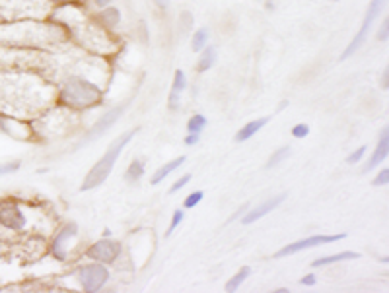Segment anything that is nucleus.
<instances>
[{"mask_svg":"<svg viewBox=\"0 0 389 293\" xmlns=\"http://www.w3.org/2000/svg\"><path fill=\"white\" fill-rule=\"evenodd\" d=\"M70 43L67 29L47 20H20V22H0V45L26 49V51L53 52Z\"/></svg>","mask_w":389,"mask_h":293,"instance_id":"1","label":"nucleus"},{"mask_svg":"<svg viewBox=\"0 0 389 293\" xmlns=\"http://www.w3.org/2000/svg\"><path fill=\"white\" fill-rule=\"evenodd\" d=\"M49 94L41 76H35L27 70H4L0 72V113L8 115V111L18 109V103L26 99H43Z\"/></svg>","mask_w":389,"mask_h":293,"instance_id":"2","label":"nucleus"},{"mask_svg":"<svg viewBox=\"0 0 389 293\" xmlns=\"http://www.w3.org/2000/svg\"><path fill=\"white\" fill-rule=\"evenodd\" d=\"M102 99H104L102 87L92 82L90 78L80 76V74H70L64 78V82L59 87V95H57V101L69 109L95 107L102 103Z\"/></svg>","mask_w":389,"mask_h":293,"instance_id":"3","label":"nucleus"},{"mask_svg":"<svg viewBox=\"0 0 389 293\" xmlns=\"http://www.w3.org/2000/svg\"><path fill=\"white\" fill-rule=\"evenodd\" d=\"M140 129H132V130H127L125 134H121L119 138H115L111 142V146L107 148V152H105V155L97 162V164L90 169V173L86 175V179H84V183H82V187H80V190L82 192H86V190H94L97 189L102 183L107 181V177L111 175L113 171V165L117 164V157L121 155L123 148L129 144L130 140L135 138V134L139 132Z\"/></svg>","mask_w":389,"mask_h":293,"instance_id":"4","label":"nucleus"},{"mask_svg":"<svg viewBox=\"0 0 389 293\" xmlns=\"http://www.w3.org/2000/svg\"><path fill=\"white\" fill-rule=\"evenodd\" d=\"M53 10L51 0H0V22L47 20Z\"/></svg>","mask_w":389,"mask_h":293,"instance_id":"5","label":"nucleus"},{"mask_svg":"<svg viewBox=\"0 0 389 293\" xmlns=\"http://www.w3.org/2000/svg\"><path fill=\"white\" fill-rule=\"evenodd\" d=\"M383 2H385V0H372V2H370V6H368V10H366V16H364L362 20V26H360V29H358V34L355 35V39L346 45V49L343 51V55H341V61L350 59V57H353L355 52L360 51V47L366 43V37H368L370 29H372V24L378 20V16H380Z\"/></svg>","mask_w":389,"mask_h":293,"instance_id":"6","label":"nucleus"},{"mask_svg":"<svg viewBox=\"0 0 389 293\" xmlns=\"http://www.w3.org/2000/svg\"><path fill=\"white\" fill-rule=\"evenodd\" d=\"M76 276L80 280L82 287L86 290L88 293H95L100 292L107 280H109V270L105 268V264L102 262H92V264H84L76 270Z\"/></svg>","mask_w":389,"mask_h":293,"instance_id":"7","label":"nucleus"},{"mask_svg":"<svg viewBox=\"0 0 389 293\" xmlns=\"http://www.w3.org/2000/svg\"><path fill=\"white\" fill-rule=\"evenodd\" d=\"M346 237V233H335V235H311V237H306V239H300V241L290 243L286 245L280 250L275 252V259H285V257H292L300 250H308L313 249V247H320V245H329V243H337L343 241Z\"/></svg>","mask_w":389,"mask_h":293,"instance_id":"8","label":"nucleus"},{"mask_svg":"<svg viewBox=\"0 0 389 293\" xmlns=\"http://www.w3.org/2000/svg\"><path fill=\"white\" fill-rule=\"evenodd\" d=\"M119 255H121V243L115 239H100L86 250L88 259L102 264H111L119 259Z\"/></svg>","mask_w":389,"mask_h":293,"instance_id":"9","label":"nucleus"},{"mask_svg":"<svg viewBox=\"0 0 389 293\" xmlns=\"http://www.w3.org/2000/svg\"><path fill=\"white\" fill-rule=\"evenodd\" d=\"M0 225L8 231H22L26 227V216L14 200L0 202Z\"/></svg>","mask_w":389,"mask_h":293,"instance_id":"10","label":"nucleus"},{"mask_svg":"<svg viewBox=\"0 0 389 293\" xmlns=\"http://www.w3.org/2000/svg\"><path fill=\"white\" fill-rule=\"evenodd\" d=\"M127 107H129V103H121L119 107H113L111 111L105 113L104 117H102V119H100V121L95 122L94 127L90 129V132L84 136V140H82L80 144H88V142H92V140L100 138L102 134H105V132L111 129L115 122L121 119L123 113L127 111Z\"/></svg>","mask_w":389,"mask_h":293,"instance_id":"11","label":"nucleus"},{"mask_svg":"<svg viewBox=\"0 0 389 293\" xmlns=\"http://www.w3.org/2000/svg\"><path fill=\"white\" fill-rule=\"evenodd\" d=\"M78 233V227L76 224H69L62 227L61 231L55 235V239H53L51 243V255L55 257L57 260H61V262H64L67 260V245H69V241L74 237Z\"/></svg>","mask_w":389,"mask_h":293,"instance_id":"12","label":"nucleus"},{"mask_svg":"<svg viewBox=\"0 0 389 293\" xmlns=\"http://www.w3.org/2000/svg\"><path fill=\"white\" fill-rule=\"evenodd\" d=\"M92 17H94V22L102 27V29L111 31L113 34V31L117 29V26L121 24V10L109 4V6H105V8L97 10L95 14H92Z\"/></svg>","mask_w":389,"mask_h":293,"instance_id":"13","label":"nucleus"},{"mask_svg":"<svg viewBox=\"0 0 389 293\" xmlns=\"http://www.w3.org/2000/svg\"><path fill=\"white\" fill-rule=\"evenodd\" d=\"M286 194H278V196H273V199L265 200L263 204H259V206L251 208L250 212L245 214V216L242 217V224L243 225H251L253 222H257V220H261V217H265L268 214V212H273V210H277L282 202H285Z\"/></svg>","mask_w":389,"mask_h":293,"instance_id":"14","label":"nucleus"},{"mask_svg":"<svg viewBox=\"0 0 389 293\" xmlns=\"http://www.w3.org/2000/svg\"><path fill=\"white\" fill-rule=\"evenodd\" d=\"M388 154H389V129L385 127V129L381 130V136L380 140H378V146H376V150H374L370 162H368L366 167H364V173L372 171L374 167H378V165L383 164V162L388 159Z\"/></svg>","mask_w":389,"mask_h":293,"instance_id":"15","label":"nucleus"},{"mask_svg":"<svg viewBox=\"0 0 389 293\" xmlns=\"http://www.w3.org/2000/svg\"><path fill=\"white\" fill-rule=\"evenodd\" d=\"M185 87H187V78H185V74H183V70H175V74H173L172 92H170V99H168V103H170V109H172V111H175V109L179 107V99H182V94Z\"/></svg>","mask_w":389,"mask_h":293,"instance_id":"16","label":"nucleus"},{"mask_svg":"<svg viewBox=\"0 0 389 293\" xmlns=\"http://www.w3.org/2000/svg\"><path fill=\"white\" fill-rule=\"evenodd\" d=\"M22 127H24V124L18 121V119H12L8 115L0 113V132H2V134H6V136H12V138L18 140L27 138V134H24V130H20Z\"/></svg>","mask_w":389,"mask_h":293,"instance_id":"17","label":"nucleus"},{"mask_svg":"<svg viewBox=\"0 0 389 293\" xmlns=\"http://www.w3.org/2000/svg\"><path fill=\"white\" fill-rule=\"evenodd\" d=\"M360 259V255L355 252V250H343V252H337V255H329V257H321V259H315L311 262L313 268H321V266H329V264H337V262H343V260H355Z\"/></svg>","mask_w":389,"mask_h":293,"instance_id":"18","label":"nucleus"},{"mask_svg":"<svg viewBox=\"0 0 389 293\" xmlns=\"http://www.w3.org/2000/svg\"><path fill=\"white\" fill-rule=\"evenodd\" d=\"M268 122V117H263V119H255V121L247 122L245 127L240 129V132L236 134V142H245V140L253 138L261 129H265Z\"/></svg>","mask_w":389,"mask_h":293,"instance_id":"19","label":"nucleus"},{"mask_svg":"<svg viewBox=\"0 0 389 293\" xmlns=\"http://www.w3.org/2000/svg\"><path fill=\"white\" fill-rule=\"evenodd\" d=\"M185 162H187V157H185V155H179V157L172 159L170 164H165L164 167H160V169L154 173V177H152V185H160V183L164 181L165 177H170V175H172L177 167H182Z\"/></svg>","mask_w":389,"mask_h":293,"instance_id":"20","label":"nucleus"},{"mask_svg":"<svg viewBox=\"0 0 389 293\" xmlns=\"http://www.w3.org/2000/svg\"><path fill=\"white\" fill-rule=\"evenodd\" d=\"M217 47H205L203 51H200V57H199V62H197V72H207L210 70L214 64H217Z\"/></svg>","mask_w":389,"mask_h":293,"instance_id":"21","label":"nucleus"},{"mask_svg":"<svg viewBox=\"0 0 389 293\" xmlns=\"http://www.w3.org/2000/svg\"><path fill=\"white\" fill-rule=\"evenodd\" d=\"M208 41H210V31H208V27H199V29L193 34V37H191V49L195 52H200L207 47Z\"/></svg>","mask_w":389,"mask_h":293,"instance_id":"22","label":"nucleus"},{"mask_svg":"<svg viewBox=\"0 0 389 293\" xmlns=\"http://www.w3.org/2000/svg\"><path fill=\"white\" fill-rule=\"evenodd\" d=\"M250 274H251V268L243 266L238 274H233V276L226 282V292H238V290H240V285L250 278Z\"/></svg>","mask_w":389,"mask_h":293,"instance_id":"23","label":"nucleus"},{"mask_svg":"<svg viewBox=\"0 0 389 293\" xmlns=\"http://www.w3.org/2000/svg\"><path fill=\"white\" fill-rule=\"evenodd\" d=\"M142 175H144V164L140 159H132V164L129 165V169L125 173V179L129 183L139 181Z\"/></svg>","mask_w":389,"mask_h":293,"instance_id":"24","label":"nucleus"},{"mask_svg":"<svg viewBox=\"0 0 389 293\" xmlns=\"http://www.w3.org/2000/svg\"><path fill=\"white\" fill-rule=\"evenodd\" d=\"M207 117L205 115H193L187 122V132H193V134H200L203 130L207 129Z\"/></svg>","mask_w":389,"mask_h":293,"instance_id":"25","label":"nucleus"},{"mask_svg":"<svg viewBox=\"0 0 389 293\" xmlns=\"http://www.w3.org/2000/svg\"><path fill=\"white\" fill-rule=\"evenodd\" d=\"M290 154H292V148H290V146L280 148V150H277L275 154L268 157V162H267V165H265V167H267V169H273V167H277V165L282 164V162H285L286 157H288Z\"/></svg>","mask_w":389,"mask_h":293,"instance_id":"26","label":"nucleus"},{"mask_svg":"<svg viewBox=\"0 0 389 293\" xmlns=\"http://www.w3.org/2000/svg\"><path fill=\"white\" fill-rule=\"evenodd\" d=\"M203 196H205V192H203V190H195V192H191L189 196L183 200V208H187V210H191V208L199 206L200 200H203Z\"/></svg>","mask_w":389,"mask_h":293,"instance_id":"27","label":"nucleus"},{"mask_svg":"<svg viewBox=\"0 0 389 293\" xmlns=\"http://www.w3.org/2000/svg\"><path fill=\"white\" fill-rule=\"evenodd\" d=\"M20 167H22V162H20V159L6 162V164H0V177H6V175H12V173L20 171Z\"/></svg>","mask_w":389,"mask_h":293,"instance_id":"28","label":"nucleus"},{"mask_svg":"<svg viewBox=\"0 0 389 293\" xmlns=\"http://www.w3.org/2000/svg\"><path fill=\"white\" fill-rule=\"evenodd\" d=\"M183 217H185V212H183V210H175V212H173L172 222H170V227H168V233H165L168 237H170V235L179 227V224L183 222Z\"/></svg>","mask_w":389,"mask_h":293,"instance_id":"29","label":"nucleus"},{"mask_svg":"<svg viewBox=\"0 0 389 293\" xmlns=\"http://www.w3.org/2000/svg\"><path fill=\"white\" fill-rule=\"evenodd\" d=\"M389 183V169L388 167H383L378 175H376V179L372 181L374 187H385Z\"/></svg>","mask_w":389,"mask_h":293,"instance_id":"30","label":"nucleus"},{"mask_svg":"<svg viewBox=\"0 0 389 293\" xmlns=\"http://www.w3.org/2000/svg\"><path fill=\"white\" fill-rule=\"evenodd\" d=\"M308 134H310V127H308V124L300 122V124L292 127V136H294V138H306Z\"/></svg>","mask_w":389,"mask_h":293,"instance_id":"31","label":"nucleus"},{"mask_svg":"<svg viewBox=\"0 0 389 293\" xmlns=\"http://www.w3.org/2000/svg\"><path fill=\"white\" fill-rule=\"evenodd\" d=\"M191 181V173H185V175H183V177H179V179H177V181L173 183L172 185V189H170V192H172V194H175V192H177V190H182L183 187H185V185H187V183Z\"/></svg>","mask_w":389,"mask_h":293,"instance_id":"32","label":"nucleus"},{"mask_svg":"<svg viewBox=\"0 0 389 293\" xmlns=\"http://www.w3.org/2000/svg\"><path fill=\"white\" fill-rule=\"evenodd\" d=\"M179 26L183 27V34L189 31L191 26H193V16H191V12H182V16H179Z\"/></svg>","mask_w":389,"mask_h":293,"instance_id":"33","label":"nucleus"},{"mask_svg":"<svg viewBox=\"0 0 389 293\" xmlns=\"http://www.w3.org/2000/svg\"><path fill=\"white\" fill-rule=\"evenodd\" d=\"M366 150H368V148L360 146V148H358V150H356L355 154L348 155V159H346V162H348V164H358V162L362 159L364 155H366Z\"/></svg>","mask_w":389,"mask_h":293,"instance_id":"34","label":"nucleus"},{"mask_svg":"<svg viewBox=\"0 0 389 293\" xmlns=\"http://www.w3.org/2000/svg\"><path fill=\"white\" fill-rule=\"evenodd\" d=\"M389 37V20L385 17L383 20V24H381V27L378 29V41H388Z\"/></svg>","mask_w":389,"mask_h":293,"instance_id":"35","label":"nucleus"},{"mask_svg":"<svg viewBox=\"0 0 389 293\" xmlns=\"http://www.w3.org/2000/svg\"><path fill=\"white\" fill-rule=\"evenodd\" d=\"M200 140V134H193V132H189L187 136H185V144L187 146H195V144H199Z\"/></svg>","mask_w":389,"mask_h":293,"instance_id":"36","label":"nucleus"},{"mask_svg":"<svg viewBox=\"0 0 389 293\" xmlns=\"http://www.w3.org/2000/svg\"><path fill=\"white\" fill-rule=\"evenodd\" d=\"M300 284H302V285H315V284H318V276H315V274H308V276H303L302 280H300Z\"/></svg>","mask_w":389,"mask_h":293,"instance_id":"37","label":"nucleus"},{"mask_svg":"<svg viewBox=\"0 0 389 293\" xmlns=\"http://www.w3.org/2000/svg\"><path fill=\"white\" fill-rule=\"evenodd\" d=\"M55 6H69V4H82L84 0H51Z\"/></svg>","mask_w":389,"mask_h":293,"instance_id":"38","label":"nucleus"},{"mask_svg":"<svg viewBox=\"0 0 389 293\" xmlns=\"http://www.w3.org/2000/svg\"><path fill=\"white\" fill-rule=\"evenodd\" d=\"M111 2H113V0H92V4H94L97 10H102V8H105V6H109Z\"/></svg>","mask_w":389,"mask_h":293,"instance_id":"39","label":"nucleus"},{"mask_svg":"<svg viewBox=\"0 0 389 293\" xmlns=\"http://www.w3.org/2000/svg\"><path fill=\"white\" fill-rule=\"evenodd\" d=\"M154 4L158 6V8L165 10L168 6H170V0H154Z\"/></svg>","mask_w":389,"mask_h":293,"instance_id":"40","label":"nucleus"},{"mask_svg":"<svg viewBox=\"0 0 389 293\" xmlns=\"http://www.w3.org/2000/svg\"><path fill=\"white\" fill-rule=\"evenodd\" d=\"M389 86V70H383V90H388Z\"/></svg>","mask_w":389,"mask_h":293,"instance_id":"41","label":"nucleus"},{"mask_svg":"<svg viewBox=\"0 0 389 293\" xmlns=\"http://www.w3.org/2000/svg\"><path fill=\"white\" fill-rule=\"evenodd\" d=\"M290 292V290H286V287H278L277 290V293H288Z\"/></svg>","mask_w":389,"mask_h":293,"instance_id":"42","label":"nucleus"},{"mask_svg":"<svg viewBox=\"0 0 389 293\" xmlns=\"http://www.w3.org/2000/svg\"><path fill=\"white\" fill-rule=\"evenodd\" d=\"M286 105H288V101H282V103H280V107H278V111H282V109H285Z\"/></svg>","mask_w":389,"mask_h":293,"instance_id":"43","label":"nucleus"}]
</instances>
